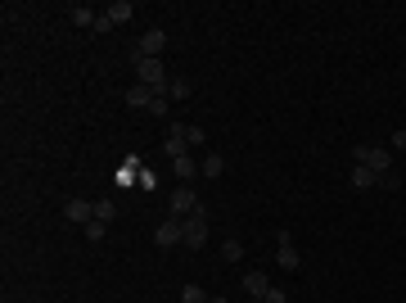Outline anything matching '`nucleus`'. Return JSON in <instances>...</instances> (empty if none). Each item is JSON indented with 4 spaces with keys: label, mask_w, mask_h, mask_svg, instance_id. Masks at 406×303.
Listing matches in <instances>:
<instances>
[{
    "label": "nucleus",
    "mask_w": 406,
    "mask_h": 303,
    "mask_svg": "<svg viewBox=\"0 0 406 303\" xmlns=\"http://www.w3.org/2000/svg\"><path fill=\"white\" fill-rule=\"evenodd\" d=\"M393 150H406V127H402V131H393Z\"/></svg>",
    "instance_id": "cd10ccee"
},
{
    "label": "nucleus",
    "mask_w": 406,
    "mask_h": 303,
    "mask_svg": "<svg viewBox=\"0 0 406 303\" xmlns=\"http://www.w3.org/2000/svg\"><path fill=\"white\" fill-rule=\"evenodd\" d=\"M68 19H73V27H91V32H95V23H99V14L91 10V5H77V10L68 14Z\"/></svg>",
    "instance_id": "f8f14e48"
},
{
    "label": "nucleus",
    "mask_w": 406,
    "mask_h": 303,
    "mask_svg": "<svg viewBox=\"0 0 406 303\" xmlns=\"http://www.w3.org/2000/svg\"><path fill=\"white\" fill-rule=\"evenodd\" d=\"M190 91H194V87L185 82V77H171V82H167V96H171V100H190Z\"/></svg>",
    "instance_id": "6ab92c4d"
},
{
    "label": "nucleus",
    "mask_w": 406,
    "mask_h": 303,
    "mask_svg": "<svg viewBox=\"0 0 406 303\" xmlns=\"http://www.w3.org/2000/svg\"><path fill=\"white\" fill-rule=\"evenodd\" d=\"M185 240V217H163L158 227H154V245H158V249H171V245H181Z\"/></svg>",
    "instance_id": "7ed1b4c3"
},
{
    "label": "nucleus",
    "mask_w": 406,
    "mask_h": 303,
    "mask_svg": "<svg viewBox=\"0 0 406 303\" xmlns=\"http://www.w3.org/2000/svg\"><path fill=\"white\" fill-rule=\"evenodd\" d=\"M64 217H68V222H77V227H86V222L95 217V204H91V199H68Z\"/></svg>",
    "instance_id": "0eeeda50"
},
{
    "label": "nucleus",
    "mask_w": 406,
    "mask_h": 303,
    "mask_svg": "<svg viewBox=\"0 0 406 303\" xmlns=\"http://www.w3.org/2000/svg\"><path fill=\"white\" fill-rule=\"evenodd\" d=\"M158 168H140V186H145V190H158Z\"/></svg>",
    "instance_id": "5701e85b"
},
{
    "label": "nucleus",
    "mask_w": 406,
    "mask_h": 303,
    "mask_svg": "<svg viewBox=\"0 0 406 303\" xmlns=\"http://www.w3.org/2000/svg\"><path fill=\"white\" fill-rule=\"evenodd\" d=\"M181 303H208V294H203L199 285L190 281V285H181Z\"/></svg>",
    "instance_id": "412c9836"
},
{
    "label": "nucleus",
    "mask_w": 406,
    "mask_h": 303,
    "mask_svg": "<svg viewBox=\"0 0 406 303\" xmlns=\"http://www.w3.org/2000/svg\"><path fill=\"white\" fill-rule=\"evenodd\" d=\"M185 249H203V245H208V208H194L190 217H185V240H181Z\"/></svg>",
    "instance_id": "f03ea898"
},
{
    "label": "nucleus",
    "mask_w": 406,
    "mask_h": 303,
    "mask_svg": "<svg viewBox=\"0 0 406 303\" xmlns=\"http://www.w3.org/2000/svg\"><path fill=\"white\" fill-rule=\"evenodd\" d=\"M95 217H99V222H113V217H118V204H113V199H99V204H95Z\"/></svg>",
    "instance_id": "4be33fe9"
},
{
    "label": "nucleus",
    "mask_w": 406,
    "mask_h": 303,
    "mask_svg": "<svg viewBox=\"0 0 406 303\" xmlns=\"http://www.w3.org/2000/svg\"><path fill=\"white\" fill-rule=\"evenodd\" d=\"M374 181H379V177H374L370 168H361V163L353 168V186H357V190H374Z\"/></svg>",
    "instance_id": "dca6fc26"
},
{
    "label": "nucleus",
    "mask_w": 406,
    "mask_h": 303,
    "mask_svg": "<svg viewBox=\"0 0 406 303\" xmlns=\"http://www.w3.org/2000/svg\"><path fill=\"white\" fill-rule=\"evenodd\" d=\"M163 159H171V163H176V159H185V154H190V145H185L181 141V136H167V141H163Z\"/></svg>",
    "instance_id": "ddd939ff"
},
{
    "label": "nucleus",
    "mask_w": 406,
    "mask_h": 303,
    "mask_svg": "<svg viewBox=\"0 0 406 303\" xmlns=\"http://www.w3.org/2000/svg\"><path fill=\"white\" fill-rule=\"evenodd\" d=\"M276 262H280V267H285V271H298V267H302V254H298V249H294V245H280V254H276Z\"/></svg>",
    "instance_id": "4468645a"
},
{
    "label": "nucleus",
    "mask_w": 406,
    "mask_h": 303,
    "mask_svg": "<svg viewBox=\"0 0 406 303\" xmlns=\"http://www.w3.org/2000/svg\"><path fill=\"white\" fill-rule=\"evenodd\" d=\"M222 258H226V262H239V258H244V245H239V240L230 236V240L222 245Z\"/></svg>",
    "instance_id": "aec40b11"
},
{
    "label": "nucleus",
    "mask_w": 406,
    "mask_h": 303,
    "mask_svg": "<svg viewBox=\"0 0 406 303\" xmlns=\"http://www.w3.org/2000/svg\"><path fill=\"white\" fill-rule=\"evenodd\" d=\"M353 159L361 163V168H370L374 177L393 168V154H388V150H370V145H357V150H353Z\"/></svg>",
    "instance_id": "20e7f679"
},
{
    "label": "nucleus",
    "mask_w": 406,
    "mask_h": 303,
    "mask_svg": "<svg viewBox=\"0 0 406 303\" xmlns=\"http://www.w3.org/2000/svg\"><path fill=\"white\" fill-rule=\"evenodd\" d=\"M104 14L113 19V27H118V23H131V19H136V0H113Z\"/></svg>",
    "instance_id": "1a4fd4ad"
},
{
    "label": "nucleus",
    "mask_w": 406,
    "mask_h": 303,
    "mask_svg": "<svg viewBox=\"0 0 406 303\" xmlns=\"http://www.w3.org/2000/svg\"><path fill=\"white\" fill-rule=\"evenodd\" d=\"M203 141H208V131H203V127H185V145H203Z\"/></svg>",
    "instance_id": "a878e982"
},
{
    "label": "nucleus",
    "mask_w": 406,
    "mask_h": 303,
    "mask_svg": "<svg viewBox=\"0 0 406 303\" xmlns=\"http://www.w3.org/2000/svg\"><path fill=\"white\" fill-rule=\"evenodd\" d=\"M208 303H226V299H208Z\"/></svg>",
    "instance_id": "c85d7f7f"
},
{
    "label": "nucleus",
    "mask_w": 406,
    "mask_h": 303,
    "mask_svg": "<svg viewBox=\"0 0 406 303\" xmlns=\"http://www.w3.org/2000/svg\"><path fill=\"white\" fill-rule=\"evenodd\" d=\"M150 113H154V118H167V113H171V104H167V96H154V104H150Z\"/></svg>",
    "instance_id": "393cba45"
},
{
    "label": "nucleus",
    "mask_w": 406,
    "mask_h": 303,
    "mask_svg": "<svg viewBox=\"0 0 406 303\" xmlns=\"http://www.w3.org/2000/svg\"><path fill=\"white\" fill-rule=\"evenodd\" d=\"M140 168H145V163H140V154H127V163H122L118 172H113V181L127 190V186H136V181H140Z\"/></svg>",
    "instance_id": "6e6552de"
},
{
    "label": "nucleus",
    "mask_w": 406,
    "mask_h": 303,
    "mask_svg": "<svg viewBox=\"0 0 406 303\" xmlns=\"http://www.w3.org/2000/svg\"><path fill=\"white\" fill-rule=\"evenodd\" d=\"M167 208H171V217H190L194 208H199V195H194L190 186H181V190H176V195L167 199Z\"/></svg>",
    "instance_id": "423d86ee"
},
{
    "label": "nucleus",
    "mask_w": 406,
    "mask_h": 303,
    "mask_svg": "<svg viewBox=\"0 0 406 303\" xmlns=\"http://www.w3.org/2000/svg\"><path fill=\"white\" fill-rule=\"evenodd\" d=\"M86 240H91V245H99V240H104L108 236V222H99V217H91V222H86Z\"/></svg>",
    "instance_id": "a211bd4d"
},
{
    "label": "nucleus",
    "mask_w": 406,
    "mask_h": 303,
    "mask_svg": "<svg viewBox=\"0 0 406 303\" xmlns=\"http://www.w3.org/2000/svg\"><path fill=\"white\" fill-rule=\"evenodd\" d=\"M163 45H167L163 27H150V32L140 36V45H136V59H158V54H163Z\"/></svg>",
    "instance_id": "39448f33"
},
{
    "label": "nucleus",
    "mask_w": 406,
    "mask_h": 303,
    "mask_svg": "<svg viewBox=\"0 0 406 303\" xmlns=\"http://www.w3.org/2000/svg\"><path fill=\"white\" fill-rule=\"evenodd\" d=\"M244 290L253 294V299H267V290H271L267 271H248V276H244Z\"/></svg>",
    "instance_id": "9b49d317"
},
{
    "label": "nucleus",
    "mask_w": 406,
    "mask_h": 303,
    "mask_svg": "<svg viewBox=\"0 0 406 303\" xmlns=\"http://www.w3.org/2000/svg\"><path fill=\"white\" fill-rule=\"evenodd\" d=\"M199 172H203V177H213V181H217V177L226 172V159H222V154H203V163H199Z\"/></svg>",
    "instance_id": "2eb2a0df"
},
{
    "label": "nucleus",
    "mask_w": 406,
    "mask_h": 303,
    "mask_svg": "<svg viewBox=\"0 0 406 303\" xmlns=\"http://www.w3.org/2000/svg\"><path fill=\"white\" fill-rule=\"evenodd\" d=\"M154 104V91L145 87V82H136V87H127V109H150Z\"/></svg>",
    "instance_id": "9d476101"
},
{
    "label": "nucleus",
    "mask_w": 406,
    "mask_h": 303,
    "mask_svg": "<svg viewBox=\"0 0 406 303\" xmlns=\"http://www.w3.org/2000/svg\"><path fill=\"white\" fill-rule=\"evenodd\" d=\"M374 186H379V190H397V186H402V177L388 168V172H379V181H374Z\"/></svg>",
    "instance_id": "b1692460"
},
{
    "label": "nucleus",
    "mask_w": 406,
    "mask_h": 303,
    "mask_svg": "<svg viewBox=\"0 0 406 303\" xmlns=\"http://www.w3.org/2000/svg\"><path fill=\"white\" fill-rule=\"evenodd\" d=\"M171 172L181 177V181H194V172H199V163H194L190 154H185V159H176V163H171Z\"/></svg>",
    "instance_id": "f3484780"
},
{
    "label": "nucleus",
    "mask_w": 406,
    "mask_h": 303,
    "mask_svg": "<svg viewBox=\"0 0 406 303\" xmlns=\"http://www.w3.org/2000/svg\"><path fill=\"white\" fill-rule=\"evenodd\" d=\"M262 303H289V294H285V290H276V285H271V290H267V299H262Z\"/></svg>",
    "instance_id": "bb28decb"
},
{
    "label": "nucleus",
    "mask_w": 406,
    "mask_h": 303,
    "mask_svg": "<svg viewBox=\"0 0 406 303\" xmlns=\"http://www.w3.org/2000/svg\"><path fill=\"white\" fill-rule=\"evenodd\" d=\"M136 82H145V87L154 91V96H167V68H163V59H136Z\"/></svg>",
    "instance_id": "f257e3e1"
}]
</instances>
